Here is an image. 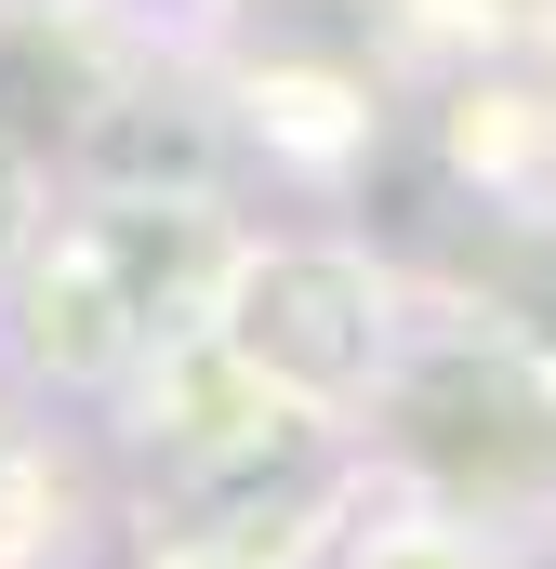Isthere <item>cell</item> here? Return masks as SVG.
Masks as SVG:
<instances>
[{
  "instance_id": "obj_1",
  "label": "cell",
  "mask_w": 556,
  "mask_h": 569,
  "mask_svg": "<svg viewBox=\"0 0 556 569\" xmlns=\"http://www.w3.org/2000/svg\"><path fill=\"white\" fill-rule=\"evenodd\" d=\"M212 266V226L199 212H159V199H107V212H80L53 252H40V279H27V345L53 358V371H107V358H133L146 331H159V305Z\"/></svg>"
},
{
  "instance_id": "obj_2",
  "label": "cell",
  "mask_w": 556,
  "mask_h": 569,
  "mask_svg": "<svg viewBox=\"0 0 556 569\" xmlns=\"http://www.w3.org/2000/svg\"><path fill=\"white\" fill-rule=\"evenodd\" d=\"M411 450L450 477V490H544L556 477V398L504 358V345H450L424 358L411 398H398Z\"/></svg>"
},
{
  "instance_id": "obj_3",
  "label": "cell",
  "mask_w": 556,
  "mask_h": 569,
  "mask_svg": "<svg viewBox=\"0 0 556 569\" xmlns=\"http://www.w3.org/2000/svg\"><path fill=\"white\" fill-rule=\"evenodd\" d=\"M226 305H239V318H226L239 358L278 371V385H305V398H345V385L371 371V345H385V331H371V279L331 266V252H266Z\"/></svg>"
},
{
  "instance_id": "obj_4",
  "label": "cell",
  "mask_w": 556,
  "mask_h": 569,
  "mask_svg": "<svg viewBox=\"0 0 556 569\" xmlns=\"http://www.w3.org/2000/svg\"><path fill=\"white\" fill-rule=\"evenodd\" d=\"M13 212H27V172H13V146H0V239H13Z\"/></svg>"
}]
</instances>
